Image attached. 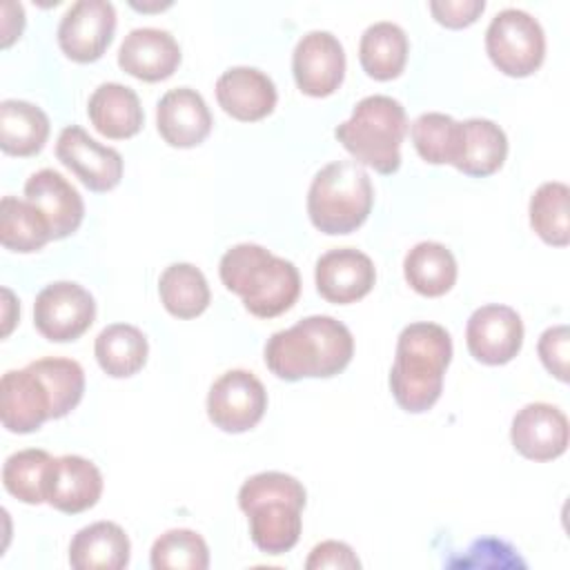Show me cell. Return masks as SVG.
I'll use <instances>...</instances> for the list:
<instances>
[{
  "label": "cell",
  "instance_id": "1",
  "mask_svg": "<svg viewBox=\"0 0 570 570\" xmlns=\"http://www.w3.org/2000/svg\"><path fill=\"white\" fill-rule=\"evenodd\" d=\"M352 354V332L325 314L305 316L265 343V365L283 381L336 376L350 365Z\"/></svg>",
  "mask_w": 570,
  "mask_h": 570
},
{
  "label": "cell",
  "instance_id": "2",
  "mask_svg": "<svg viewBox=\"0 0 570 570\" xmlns=\"http://www.w3.org/2000/svg\"><path fill=\"white\" fill-rule=\"evenodd\" d=\"M450 361L452 338L445 327L428 321L405 325L390 370V390L399 407L412 414L428 412L441 396Z\"/></svg>",
  "mask_w": 570,
  "mask_h": 570
},
{
  "label": "cell",
  "instance_id": "3",
  "mask_svg": "<svg viewBox=\"0 0 570 570\" xmlns=\"http://www.w3.org/2000/svg\"><path fill=\"white\" fill-rule=\"evenodd\" d=\"M218 274L223 285L240 296L245 309L258 318L281 316L301 294L296 265L256 243L229 247L218 263Z\"/></svg>",
  "mask_w": 570,
  "mask_h": 570
},
{
  "label": "cell",
  "instance_id": "4",
  "mask_svg": "<svg viewBox=\"0 0 570 570\" xmlns=\"http://www.w3.org/2000/svg\"><path fill=\"white\" fill-rule=\"evenodd\" d=\"M305 488L285 472H258L238 490V505L249 519L254 546L267 554H283L298 543Z\"/></svg>",
  "mask_w": 570,
  "mask_h": 570
},
{
  "label": "cell",
  "instance_id": "5",
  "mask_svg": "<svg viewBox=\"0 0 570 570\" xmlns=\"http://www.w3.org/2000/svg\"><path fill=\"white\" fill-rule=\"evenodd\" d=\"M405 134L407 116L403 105L383 94L358 100L352 116L334 129L336 140L358 165L385 176L401 167V142Z\"/></svg>",
  "mask_w": 570,
  "mask_h": 570
},
{
  "label": "cell",
  "instance_id": "6",
  "mask_svg": "<svg viewBox=\"0 0 570 570\" xmlns=\"http://www.w3.org/2000/svg\"><path fill=\"white\" fill-rule=\"evenodd\" d=\"M372 203V180L356 160L325 165L316 171L307 191L309 220L330 236L356 232L367 220Z\"/></svg>",
  "mask_w": 570,
  "mask_h": 570
},
{
  "label": "cell",
  "instance_id": "7",
  "mask_svg": "<svg viewBox=\"0 0 570 570\" xmlns=\"http://www.w3.org/2000/svg\"><path fill=\"white\" fill-rule=\"evenodd\" d=\"M485 51L492 65L512 78L534 73L546 56V33L523 9L499 11L485 29Z\"/></svg>",
  "mask_w": 570,
  "mask_h": 570
},
{
  "label": "cell",
  "instance_id": "8",
  "mask_svg": "<svg viewBox=\"0 0 570 570\" xmlns=\"http://www.w3.org/2000/svg\"><path fill=\"white\" fill-rule=\"evenodd\" d=\"M94 318V296L73 281L49 283L33 303V325L51 343L76 341L91 327Z\"/></svg>",
  "mask_w": 570,
  "mask_h": 570
},
{
  "label": "cell",
  "instance_id": "9",
  "mask_svg": "<svg viewBox=\"0 0 570 570\" xmlns=\"http://www.w3.org/2000/svg\"><path fill=\"white\" fill-rule=\"evenodd\" d=\"M267 410L265 385L247 370L220 374L207 394L209 421L229 434L252 430Z\"/></svg>",
  "mask_w": 570,
  "mask_h": 570
},
{
  "label": "cell",
  "instance_id": "10",
  "mask_svg": "<svg viewBox=\"0 0 570 570\" xmlns=\"http://www.w3.org/2000/svg\"><path fill=\"white\" fill-rule=\"evenodd\" d=\"M114 31L116 9L111 2L78 0L58 24V45L69 60L87 65L102 58L114 40Z\"/></svg>",
  "mask_w": 570,
  "mask_h": 570
},
{
  "label": "cell",
  "instance_id": "11",
  "mask_svg": "<svg viewBox=\"0 0 570 570\" xmlns=\"http://www.w3.org/2000/svg\"><path fill=\"white\" fill-rule=\"evenodd\" d=\"M292 73L296 87L312 98L332 96L345 78V51L330 31L305 33L292 53Z\"/></svg>",
  "mask_w": 570,
  "mask_h": 570
},
{
  "label": "cell",
  "instance_id": "12",
  "mask_svg": "<svg viewBox=\"0 0 570 570\" xmlns=\"http://www.w3.org/2000/svg\"><path fill=\"white\" fill-rule=\"evenodd\" d=\"M465 343L479 363L505 365L523 345L521 316L508 305H481L468 318Z\"/></svg>",
  "mask_w": 570,
  "mask_h": 570
},
{
  "label": "cell",
  "instance_id": "13",
  "mask_svg": "<svg viewBox=\"0 0 570 570\" xmlns=\"http://www.w3.org/2000/svg\"><path fill=\"white\" fill-rule=\"evenodd\" d=\"M56 158L91 191H109L122 178V156L94 140L82 127L69 125L56 140Z\"/></svg>",
  "mask_w": 570,
  "mask_h": 570
},
{
  "label": "cell",
  "instance_id": "14",
  "mask_svg": "<svg viewBox=\"0 0 570 570\" xmlns=\"http://www.w3.org/2000/svg\"><path fill=\"white\" fill-rule=\"evenodd\" d=\"M51 394L31 365L2 374L0 419L9 432H36L47 419H51Z\"/></svg>",
  "mask_w": 570,
  "mask_h": 570
},
{
  "label": "cell",
  "instance_id": "15",
  "mask_svg": "<svg viewBox=\"0 0 570 570\" xmlns=\"http://www.w3.org/2000/svg\"><path fill=\"white\" fill-rule=\"evenodd\" d=\"M316 289L327 303L347 305L361 301L376 281L374 263L354 247H336L316 261Z\"/></svg>",
  "mask_w": 570,
  "mask_h": 570
},
{
  "label": "cell",
  "instance_id": "16",
  "mask_svg": "<svg viewBox=\"0 0 570 570\" xmlns=\"http://www.w3.org/2000/svg\"><path fill=\"white\" fill-rule=\"evenodd\" d=\"M514 450L530 461H552L568 448V419L550 403L523 405L510 425Z\"/></svg>",
  "mask_w": 570,
  "mask_h": 570
},
{
  "label": "cell",
  "instance_id": "17",
  "mask_svg": "<svg viewBox=\"0 0 570 570\" xmlns=\"http://www.w3.org/2000/svg\"><path fill=\"white\" fill-rule=\"evenodd\" d=\"M24 200L45 216L53 240L71 236L85 216L82 196L56 169H40L31 174L24 183Z\"/></svg>",
  "mask_w": 570,
  "mask_h": 570
},
{
  "label": "cell",
  "instance_id": "18",
  "mask_svg": "<svg viewBox=\"0 0 570 570\" xmlns=\"http://www.w3.org/2000/svg\"><path fill=\"white\" fill-rule=\"evenodd\" d=\"M180 65V47L176 38L156 27L131 29L118 49V67L145 82L169 78Z\"/></svg>",
  "mask_w": 570,
  "mask_h": 570
},
{
  "label": "cell",
  "instance_id": "19",
  "mask_svg": "<svg viewBox=\"0 0 570 570\" xmlns=\"http://www.w3.org/2000/svg\"><path fill=\"white\" fill-rule=\"evenodd\" d=\"M212 114L205 98L189 87L169 89L156 107V127L171 147L189 149L200 145L212 131Z\"/></svg>",
  "mask_w": 570,
  "mask_h": 570
},
{
  "label": "cell",
  "instance_id": "20",
  "mask_svg": "<svg viewBox=\"0 0 570 570\" xmlns=\"http://www.w3.org/2000/svg\"><path fill=\"white\" fill-rule=\"evenodd\" d=\"M102 494V474L85 456H56L47 481V503L65 514H78L98 503Z\"/></svg>",
  "mask_w": 570,
  "mask_h": 570
},
{
  "label": "cell",
  "instance_id": "21",
  "mask_svg": "<svg viewBox=\"0 0 570 570\" xmlns=\"http://www.w3.org/2000/svg\"><path fill=\"white\" fill-rule=\"evenodd\" d=\"M216 100L232 118L256 122L274 111L278 94L272 78L261 69L232 67L216 80Z\"/></svg>",
  "mask_w": 570,
  "mask_h": 570
},
{
  "label": "cell",
  "instance_id": "22",
  "mask_svg": "<svg viewBox=\"0 0 570 570\" xmlns=\"http://www.w3.org/2000/svg\"><path fill=\"white\" fill-rule=\"evenodd\" d=\"M508 156L505 131L488 118H468L459 122L456 154L452 167L465 176L485 178L501 169Z\"/></svg>",
  "mask_w": 570,
  "mask_h": 570
},
{
  "label": "cell",
  "instance_id": "23",
  "mask_svg": "<svg viewBox=\"0 0 570 570\" xmlns=\"http://www.w3.org/2000/svg\"><path fill=\"white\" fill-rule=\"evenodd\" d=\"M129 554V537L114 521L89 523L69 543V563L76 570H120L127 568Z\"/></svg>",
  "mask_w": 570,
  "mask_h": 570
},
{
  "label": "cell",
  "instance_id": "24",
  "mask_svg": "<svg viewBox=\"0 0 570 570\" xmlns=\"http://www.w3.org/2000/svg\"><path fill=\"white\" fill-rule=\"evenodd\" d=\"M87 114L98 134L111 140H125L140 131L145 114L138 94L120 82H102L87 102Z\"/></svg>",
  "mask_w": 570,
  "mask_h": 570
},
{
  "label": "cell",
  "instance_id": "25",
  "mask_svg": "<svg viewBox=\"0 0 570 570\" xmlns=\"http://www.w3.org/2000/svg\"><path fill=\"white\" fill-rule=\"evenodd\" d=\"M49 138L47 114L27 100L0 102V147L9 156H36Z\"/></svg>",
  "mask_w": 570,
  "mask_h": 570
},
{
  "label": "cell",
  "instance_id": "26",
  "mask_svg": "<svg viewBox=\"0 0 570 570\" xmlns=\"http://www.w3.org/2000/svg\"><path fill=\"white\" fill-rule=\"evenodd\" d=\"M407 36L390 20L370 24L358 42V60L363 71L374 80H392L401 76L407 62Z\"/></svg>",
  "mask_w": 570,
  "mask_h": 570
},
{
  "label": "cell",
  "instance_id": "27",
  "mask_svg": "<svg viewBox=\"0 0 570 570\" xmlns=\"http://www.w3.org/2000/svg\"><path fill=\"white\" fill-rule=\"evenodd\" d=\"M454 254L436 243L421 240L403 258V274L407 285L421 296H443L456 283Z\"/></svg>",
  "mask_w": 570,
  "mask_h": 570
},
{
  "label": "cell",
  "instance_id": "28",
  "mask_svg": "<svg viewBox=\"0 0 570 570\" xmlns=\"http://www.w3.org/2000/svg\"><path fill=\"white\" fill-rule=\"evenodd\" d=\"M94 354L105 374L114 379H127L142 370L147 363L149 345L138 327L129 323H114L96 336Z\"/></svg>",
  "mask_w": 570,
  "mask_h": 570
},
{
  "label": "cell",
  "instance_id": "29",
  "mask_svg": "<svg viewBox=\"0 0 570 570\" xmlns=\"http://www.w3.org/2000/svg\"><path fill=\"white\" fill-rule=\"evenodd\" d=\"M158 294L165 309L176 318L200 316L209 305V285L191 263H174L158 278Z\"/></svg>",
  "mask_w": 570,
  "mask_h": 570
},
{
  "label": "cell",
  "instance_id": "30",
  "mask_svg": "<svg viewBox=\"0 0 570 570\" xmlns=\"http://www.w3.org/2000/svg\"><path fill=\"white\" fill-rule=\"evenodd\" d=\"M51 238L45 216L29 203L16 196L0 200V243L4 249L31 254L42 249Z\"/></svg>",
  "mask_w": 570,
  "mask_h": 570
},
{
  "label": "cell",
  "instance_id": "31",
  "mask_svg": "<svg viewBox=\"0 0 570 570\" xmlns=\"http://www.w3.org/2000/svg\"><path fill=\"white\" fill-rule=\"evenodd\" d=\"M53 456L47 450H20L7 456L2 465L4 490L22 503L40 505L47 503V481Z\"/></svg>",
  "mask_w": 570,
  "mask_h": 570
},
{
  "label": "cell",
  "instance_id": "32",
  "mask_svg": "<svg viewBox=\"0 0 570 570\" xmlns=\"http://www.w3.org/2000/svg\"><path fill=\"white\" fill-rule=\"evenodd\" d=\"M568 198V185L557 180L539 185L530 198V225L534 234L548 245L566 247L570 243Z\"/></svg>",
  "mask_w": 570,
  "mask_h": 570
},
{
  "label": "cell",
  "instance_id": "33",
  "mask_svg": "<svg viewBox=\"0 0 570 570\" xmlns=\"http://www.w3.org/2000/svg\"><path fill=\"white\" fill-rule=\"evenodd\" d=\"M29 365L36 370L51 394V419L67 416L80 403L85 392V372L80 363L62 356H45L31 361Z\"/></svg>",
  "mask_w": 570,
  "mask_h": 570
},
{
  "label": "cell",
  "instance_id": "34",
  "mask_svg": "<svg viewBox=\"0 0 570 570\" xmlns=\"http://www.w3.org/2000/svg\"><path fill=\"white\" fill-rule=\"evenodd\" d=\"M149 561L154 570H205L209 566V548L198 532L176 528L154 541Z\"/></svg>",
  "mask_w": 570,
  "mask_h": 570
},
{
  "label": "cell",
  "instance_id": "35",
  "mask_svg": "<svg viewBox=\"0 0 570 570\" xmlns=\"http://www.w3.org/2000/svg\"><path fill=\"white\" fill-rule=\"evenodd\" d=\"M456 131L459 122L441 111H425L410 127L416 154L430 165H452L456 154Z\"/></svg>",
  "mask_w": 570,
  "mask_h": 570
},
{
  "label": "cell",
  "instance_id": "36",
  "mask_svg": "<svg viewBox=\"0 0 570 570\" xmlns=\"http://www.w3.org/2000/svg\"><path fill=\"white\" fill-rule=\"evenodd\" d=\"M568 345H570V334L566 325L548 327L537 343V352L543 367L561 383L568 381Z\"/></svg>",
  "mask_w": 570,
  "mask_h": 570
},
{
  "label": "cell",
  "instance_id": "37",
  "mask_svg": "<svg viewBox=\"0 0 570 570\" xmlns=\"http://www.w3.org/2000/svg\"><path fill=\"white\" fill-rule=\"evenodd\" d=\"M483 0H432L430 11L434 20L448 29H463L476 22L483 13Z\"/></svg>",
  "mask_w": 570,
  "mask_h": 570
},
{
  "label": "cell",
  "instance_id": "38",
  "mask_svg": "<svg viewBox=\"0 0 570 570\" xmlns=\"http://www.w3.org/2000/svg\"><path fill=\"white\" fill-rule=\"evenodd\" d=\"M307 570H321V568H336V570H356L361 568L358 557L354 550L343 541H321L312 548L307 561Z\"/></svg>",
  "mask_w": 570,
  "mask_h": 570
},
{
  "label": "cell",
  "instance_id": "39",
  "mask_svg": "<svg viewBox=\"0 0 570 570\" xmlns=\"http://www.w3.org/2000/svg\"><path fill=\"white\" fill-rule=\"evenodd\" d=\"M24 27V9L20 2H13V16H9L7 4H2V47L7 49L16 38H20Z\"/></svg>",
  "mask_w": 570,
  "mask_h": 570
},
{
  "label": "cell",
  "instance_id": "40",
  "mask_svg": "<svg viewBox=\"0 0 570 570\" xmlns=\"http://www.w3.org/2000/svg\"><path fill=\"white\" fill-rule=\"evenodd\" d=\"M2 296H4V327H2V336H7V334L11 332L16 318H18V316L11 314V309H18V303L13 301V294H11V289H7V287L2 289Z\"/></svg>",
  "mask_w": 570,
  "mask_h": 570
},
{
  "label": "cell",
  "instance_id": "41",
  "mask_svg": "<svg viewBox=\"0 0 570 570\" xmlns=\"http://www.w3.org/2000/svg\"><path fill=\"white\" fill-rule=\"evenodd\" d=\"M169 4H171V2H165V4H160V2H158V4H138V2H131V7H134V9H140V11H154V9L160 11V9L169 7Z\"/></svg>",
  "mask_w": 570,
  "mask_h": 570
}]
</instances>
